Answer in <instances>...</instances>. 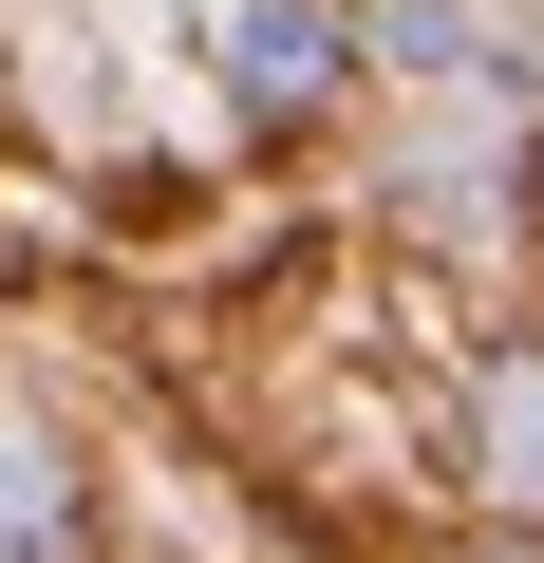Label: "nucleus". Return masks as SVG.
Wrapping results in <instances>:
<instances>
[{
	"label": "nucleus",
	"mask_w": 544,
	"mask_h": 563,
	"mask_svg": "<svg viewBox=\"0 0 544 563\" xmlns=\"http://www.w3.org/2000/svg\"><path fill=\"white\" fill-rule=\"evenodd\" d=\"M0 563H76V451L0 432Z\"/></svg>",
	"instance_id": "obj_3"
},
{
	"label": "nucleus",
	"mask_w": 544,
	"mask_h": 563,
	"mask_svg": "<svg viewBox=\"0 0 544 563\" xmlns=\"http://www.w3.org/2000/svg\"><path fill=\"white\" fill-rule=\"evenodd\" d=\"M376 57H413V76H469V57H488V38H469V20H451V0H376Z\"/></svg>",
	"instance_id": "obj_4"
},
{
	"label": "nucleus",
	"mask_w": 544,
	"mask_h": 563,
	"mask_svg": "<svg viewBox=\"0 0 544 563\" xmlns=\"http://www.w3.org/2000/svg\"><path fill=\"white\" fill-rule=\"evenodd\" d=\"M469 563H544V544H469Z\"/></svg>",
	"instance_id": "obj_5"
},
{
	"label": "nucleus",
	"mask_w": 544,
	"mask_h": 563,
	"mask_svg": "<svg viewBox=\"0 0 544 563\" xmlns=\"http://www.w3.org/2000/svg\"><path fill=\"white\" fill-rule=\"evenodd\" d=\"M338 76H357V38H338V0H244V20H225V95H244L263 132H301V113H338Z\"/></svg>",
	"instance_id": "obj_1"
},
{
	"label": "nucleus",
	"mask_w": 544,
	"mask_h": 563,
	"mask_svg": "<svg viewBox=\"0 0 544 563\" xmlns=\"http://www.w3.org/2000/svg\"><path fill=\"white\" fill-rule=\"evenodd\" d=\"M469 488H488L507 526H544V339H507V357L469 376Z\"/></svg>",
	"instance_id": "obj_2"
}]
</instances>
